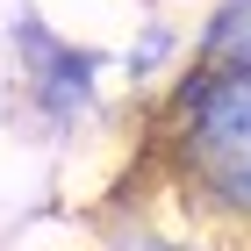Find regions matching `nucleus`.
<instances>
[{"mask_svg":"<svg viewBox=\"0 0 251 251\" xmlns=\"http://www.w3.org/2000/svg\"><path fill=\"white\" fill-rule=\"evenodd\" d=\"M165 187L215 230H251V65H194L165 94Z\"/></svg>","mask_w":251,"mask_h":251,"instance_id":"nucleus-1","label":"nucleus"},{"mask_svg":"<svg viewBox=\"0 0 251 251\" xmlns=\"http://www.w3.org/2000/svg\"><path fill=\"white\" fill-rule=\"evenodd\" d=\"M15 58H22V94H29V115L43 129L72 136L79 122L100 108V79H108V50L94 43L58 36L43 15H15Z\"/></svg>","mask_w":251,"mask_h":251,"instance_id":"nucleus-2","label":"nucleus"},{"mask_svg":"<svg viewBox=\"0 0 251 251\" xmlns=\"http://www.w3.org/2000/svg\"><path fill=\"white\" fill-rule=\"evenodd\" d=\"M201 223H208V215H194L187 201H179V223H165V215H151L144 201H129V208H115L100 223V244L108 251H223V237L201 230Z\"/></svg>","mask_w":251,"mask_h":251,"instance_id":"nucleus-3","label":"nucleus"},{"mask_svg":"<svg viewBox=\"0 0 251 251\" xmlns=\"http://www.w3.org/2000/svg\"><path fill=\"white\" fill-rule=\"evenodd\" d=\"M194 65H251V0H208Z\"/></svg>","mask_w":251,"mask_h":251,"instance_id":"nucleus-4","label":"nucleus"},{"mask_svg":"<svg viewBox=\"0 0 251 251\" xmlns=\"http://www.w3.org/2000/svg\"><path fill=\"white\" fill-rule=\"evenodd\" d=\"M165 58H173V29H165V22H151V29H144V36L129 43L122 72H129L136 86H144V79H158V72H165Z\"/></svg>","mask_w":251,"mask_h":251,"instance_id":"nucleus-5","label":"nucleus"}]
</instances>
